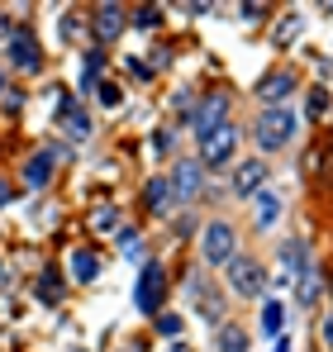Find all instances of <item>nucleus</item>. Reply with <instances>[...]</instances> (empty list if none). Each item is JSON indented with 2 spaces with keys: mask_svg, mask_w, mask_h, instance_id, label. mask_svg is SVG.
<instances>
[{
  "mask_svg": "<svg viewBox=\"0 0 333 352\" xmlns=\"http://www.w3.org/2000/svg\"><path fill=\"white\" fill-rule=\"evenodd\" d=\"M295 138V115L286 110V105H272V110H262V119H257V143L272 153V148H286Z\"/></svg>",
  "mask_w": 333,
  "mask_h": 352,
  "instance_id": "obj_1",
  "label": "nucleus"
},
{
  "mask_svg": "<svg viewBox=\"0 0 333 352\" xmlns=\"http://www.w3.org/2000/svg\"><path fill=\"white\" fill-rule=\"evenodd\" d=\"M224 124H228V96H205V100L195 105V115H191V129H195L200 143H205L210 133H219Z\"/></svg>",
  "mask_w": 333,
  "mask_h": 352,
  "instance_id": "obj_2",
  "label": "nucleus"
},
{
  "mask_svg": "<svg viewBox=\"0 0 333 352\" xmlns=\"http://www.w3.org/2000/svg\"><path fill=\"white\" fill-rule=\"evenodd\" d=\"M162 281H166V272L158 262H148L143 276H138V295H133V305H138L143 314H158V305H162Z\"/></svg>",
  "mask_w": 333,
  "mask_h": 352,
  "instance_id": "obj_3",
  "label": "nucleus"
},
{
  "mask_svg": "<svg viewBox=\"0 0 333 352\" xmlns=\"http://www.w3.org/2000/svg\"><path fill=\"white\" fill-rule=\"evenodd\" d=\"M233 143H238V129H233V124H224L219 133H210V138L200 143V162H205V167L228 162V157H233Z\"/></svg>",
  "mask_w": 333,
  "mask_h": 352,
  "instance_id": "obj_4",
  "label": "nucleus"
},
{
  "mask_svg": "<svg viewBox=\"0 0 333 352\" xmlns=\"http://www.w3.org/2000/svg\"><path fill=\"white\" fill-rule=\"evenodd\" d=\"M205 262L210 267H228L233 262V229L228 224H210L205 229Z\"/></svg>",
  "mask_w": 333,
  "mask_h": 352,
  "instance_id": "obj_5",
  "label": "nucleus"
},
{
  "mask_svg": "<svg viewBox=\"0 0 333 352\" xmlns=\"http://www.w3.org/2000/svg\"><path fill=\"white\" fill-rule=\"evenodd\" d=\"M228 286L238 295H257L267 286V272H262L257 262H228Z\"/></svg>",
  "mask_w": 333,
  "mask_h": 352,
  "instance_id": "obj_6",
  "label": "nucleus"
},
{
  "mask_svg": "<svg viewBox=\"0 0 333 352\" xmlns=\"http://www.w3.org/2000/svg\"><path fill=\"white\" fill-rule=\"evenodd\" d=\"M10 62H14V67H24V72H39L43 53H39V43H34V34H29V29H14V34H10Z\"/></svg>",
  "mask_w": 333,
  "mask_h": 352,
  "instance_id": "obj_7",
  "label": "nucleus"
},
{
  "mask_svg": "<svg viewBox=\"0 0 333 352\" xmlns=\"http://www.w3.org/2000/svg\"><path fill=\"white\" fill-rule=\"evenodd\" d=\"M171 190H176V200H191L200 190V162H181L171 172Z\"/></svg>",
  "mask_w": 333,
  "mask_h": 352,
  "instance_id": "obj_8",
  "label": "nucleus"
},
{
  "mask_svg": "<svg viewBox=\"0 0 333 352\" xmlns=\"http://www.w3.org/2000/svg\"><path fill=\"white\" fill-rule=\"evenodd\" d=\"M262 181H267V167H262V162H243V167L233 172V190H238V195H257Z\"/></svg>",
  "mask_w": 333,
  "mask_h": 352,
  "instance_id": "obj_9",
  "label": "nucleus"
},
{
  "mask_svg": "<svg viewBox=\"0 0 333 352\" xmlns=\"http://www.w3.org/2000/svg\"><path fill=\"white\" fill-rule=\"evenodd\" d=\"M119 29H124V10L119 5H100L96 10V38L110 43V38H119Z\"/></svg>",
  "mask_w": 333,
  "mask_h": 352,
  "instance_id": "obj_10",
  "label": "nucleus"
},
{
  "mask_svg": "<svg viewBox=\"0 0 333 352\" xmlns=\"http://www.w3.org/2000/svg\"><path fill=\"white\" fill-rule=\"evenodd\" d=\"M281 214V195L277 190H257V205H253V219H257V229H272Z\"/></svg>",
  "mask_w": 333,
  "mask_h": 352,
  "instance_id": "obj_11",
  "label": "nucleus"
},
{
  "mask_svg": "<svg viewBox=\"0 0 333 352\" xmlns=\"http://www.w3.org/2000/svg\"><path fill=\"white\" fill-rule=\"evenodd\" d=\"M310 262H305V243H286L281 248V286L290 281V276H300Z\"/></svg>",
  "mask_w": 333,
  "mask_h": 352,
  "instance_id": "obj_12",
  "label": "nucleus"
},
{
  "mask_svg": "<svg viewBox=\"0 0 333 352\" xmlns=\"http://www.w3.org/2000/svg\"><path fill=\"white\" fill-rule=\"evenodd\" d=\"M48 176H53V153H34L29 167H24V181L39 190V186H48Z\"/></svg>",
  "mask_w": 333,
  "mask_h": 352,
  "instance_id": "obj_13",
  "label": "nucleus"
},
{
  "mask_svg": "<svg viewBox=\"0 0 333 352\" xmlns=\"http://www.w3.org/2000/svg\"><path fill=\"white\" fill-rule=\"evenodd\" d=\"M171 200H176L171 181H166V176H153V181H148V205H153V214H166Z\"/></svg>",
  "mask_w": 333,
  "mask_h": 352,
  "instance_id": "obj_14",
  "label": "nucleus"
},
{
  "mask_svg": "<svg viewBox=\"0 0 333 352\" xmlns=\"http://www.w3.org/2000/svg\"><path fill=\"white\" fill-rule=\"evenodd\" d=\"M290 91H295V76H290V72H272V76L257 86L262 100H277V96H290Z\"/></svg>",
  "mask_w": 333,
  "mask_h": 352,
  "instance_id": "obj_15",
  "label": "nucleus"
},
{
  "mask_svg": "<svg viewBox=\"0 0 333 352\" xmlns=\"http://www.w3.org/2000/svg\"><path fill=\"white\" fill-rule=\"evenodd\" d=\"M96 272H100L96 252H91V248H76V252H72V276H76V281H96Z\"/></svg>",
  "mask_w": 333,
  "mask_h": 352,
  "instance_id": "obj_16",
  "label": "nucleus"
},
{
  "mask_svg": "<svg viewBox=\"0 0 333 352\" xmlns=\"http://www.w3.org/2000/svg\"><path fill=\"white\" fill-rule=\"evenodd\" d=\"M281 329H286V309H281V300H267L262 305V333L267 338H281Z\"/></svg>",
  "mask_w": 333,
  "mask_h": 352,
  "instance_id": "obj_17",
  "label": "nucleus"
},
{
  "mask_svg": "<svg viewBox=\"0 0 333 352\" xmlns=\"http://www.w3.org/2000/svg\"><path fill=\"white\" fill-rule=\"evenodd\" d=\"M305 110H310V119H324L333 110V96L324 91V86H314V91H310V100H305Z\"/></svg>",
  "mask_w": 333,
  "mask_h": 352,
  "instance_id": "obj_18",
  "label": "nucleus"
},
{
  "mask_svg": "<svg viewBox=\"0 0 333 352\" xmlns=\"http://www.w3.org/2000/svg\"><path fill=\"white\" fill-rule=\"evenodd\" d=\"M57 295H62V281H57V272H43V276H39V300H43V305H53Z\"/></svg>",
  "mask_w": 333,
  "mask_h": 352,
  "instance_id": "obj_19",
  "label": "nucleus"
},
{
  "mask_svg": "<svg viewBox=\"0 0 333 352\" xmlns=\"http://www.w3.org/2000/svg\"><path fill=\"white\" fill-rule=\"evenodd\" d=\"M62 119H67V133H72V138H86V133H91V119L81 115V110H67Z\"/></svg>",
  "mask_w": 333,
  "mask_h": 352,
  "instance_id": "obj_20",
  "label": "nucleus"
},
{
  "mask_svg": "<svg viewBox=\"0 0 333 352\" xmlns=\"http://www.w3.org/2000/svg\"><path fill=\"white\" fill-rule=\"evenodd\" d=\"M133 24H138V29H158V24H162V10H158V5H143V10H133Z\"/></svg>",
  "mask_w": 333,
  "mask_h": 352,
  "instance_id": "obj_21",
  "label": "nucleus"
},
{
  "mask_svg": "<svg viewBox=\"0 0 333 352\" xmlns=\"http://www.w3.org/2000/svg\"><path fill=\"white\" fill-rule=\"evenodd\" d=\"M314 291H319V276L305 267V272H300V305H314Z\"/></svg>",
  "mask_w": 333,
  "mask_h": 352,
  "instance_id": "obj_22",
  "label": "nucleus"
},
{
  "mask_svg": "<svg viewBox=\"0 0 333 352\" xmlns=\"http://www.w3.org/2000/svg\"><path fill=\"white\" fill-rule=\"evenodd\" d=\"M96 229H100V234H114V229H119V210H114V205L96 210Z\"/></svg>",
  "mask_w": 333,
  "mask_h": 352,
  "instance_id": "obj_23",
  "label": "nucleus"
},
{
  "mask_svg": "<svg viewBox=\"0 0 333 352\" xmlns=\"http://www.w3.org/2000/svg\"><path fill=\"white\" fill-rule=\"evenodd\" d=\"M158 333L162 338H176L181 333V314H158Z\"/></svg>",
  "mask_w": 333,
  "mask_h": 352,
  "instance_id": "obj_24",
  "label": "nucleus"
},
{
  "mask_svg": "<svg viewBox=\"0 0 333 352\" xmlns=\"http://www.w3.org/2000/svg\"><path fill=\"white\" fill-rule=\"evenodd\" d=\"M224 352H248V338L238 329H224Z\"/></svg>",
  "mask_w": 333,
  "mask_h": 352,
  "instance_id": "obj_25",
  "label": "nucleus"
},
{
  "mask_svg": "<svg viewBox=\"0 0 333 352\" xmlns=\"http://www.w3.org/2000/svg\"><path fill=\"white\" fill-rule=\"evenodd\" d=\"M295 34H300V19L290 14V19H286V24H281V29H277V43H290Z\"/></svg>",
  "mask_w": 333,
  "mask_h": 352,
  "instance_id": "obj_26",
  "label": "nucleus"
},
{
  "mask_svg": "<svg viewBox=\"0 0 333 352\" xmlns=\"http://www.w3.org/2000/svg\"><path fill=\"white\" fill-rule=\"evenodd\" d=\"M124 257H129V262H138V257H143V243H138L133 234H124Z\"/></svg>",
  "mask_w": 333,
  "mask_h": 352,
  "instance_id": "obj_27",
  "label": "nucleus"
},
{
  "mask_svg": "<svg viewBox=\"0 0 333 352\" xmlns=\"http://www.w3.org/2000/svg\"><path fill=\"white\" fill-rule=\"evenodd\" d=\"M100 100H105V105H119V86H110V81H100Z\"/></svg>",
  "mask_w": 333,
  "mask_h": 352,
  "instance_id": "obj_28",
  "label": "nucleus"
},
{
  "mask_svg": "<svg viewBox=\"0 0 333 352\" xmlns=\"http://www.w3.org/2000/svg\"><path fill=\"white\" fill-rule=\"evenodd\" d=\"M171 143H176V138H171V129H162V133H158V143H153V148H158V153H166V148H171Z\"/></svg>",
  "mask_w": 333,
  "mask_h": 352,
  "instance_id": "obj_29",
  "label": "nucleus"
},
{
  "mask_svg": "<svg viewBox=\"0 0 333 352\" xmlns=\"http://www.w3.org/2000/svg\"><path fill=\"white\" fill-rule=\"evenodd\" d=\"M324 343H329V348H333V319H329V324H324Z\"/></svg>",
  "mask_w": 333,
  "mask_h": 352,
  "instance_id": "obj_30",
  "label": "nucleus"
},
{
  "mask_svg": "<svg viewBox=\"0 0 333 352\" xmlns=\"http://www.w3.org/2000/svg\"><path fill=\"white\" fill-rule=\"evenodd\" d=\"M5 200H10V186H5V176H0V205H5Z\"/></svg>",
  "mask_w": 333,
  "mask_h": 352,
  "instance_id": "obj_31",
  "label": "nucleus"
},
{
  "mask_svg": "<svg viewBox=\"0 0 333 352\" xmlns=\"http://www.w3.org/2000/svg\"><path fill=\"white\" fill-rule=\"evenodd\" d=\"M0 38H10V19H0Z\"/></svg>",
  "mask_w": 333,
  "mask_h": 352,
  "instance_id": "obj_32",
  "label": "nucleus"
},
{
  "mask_svg": "<svg viewBox=\"0 0 333 352\" xmlns=\"http://www.w3.org/2000/svg\"><path fill=\"white\" fill-rule=\"evenodd\" d=\"M272 352H290V343H286V338H281V343H277V348H272Z\"/></svg>",
  "mask_w": 333,
  "mask_h": 352,
  "instance_id": "obj_33",
  "label": "nucleus"
},
{
  "mask_svg": "<svg viewBox=\"0 0 333 352\" xmlns=\"http://www.w3.org/2000/svg\"><path fill=\"white\" fill-rule=\"evenodd\" d=\"M0 91H5V76H0Z\"/></svg>",
  "mask_w": 333,
  "mask_h": 352,
  "instance_id": "obj_34",
  "label": "nucleus"
},
{
  "mask_svg": "<svg viewBox=\"0 0 333 352\" xmlns=\"http://www.w3.org/2000/svg\"><path fill=\"white\" fill-rule=\"evenodd\" d=\"M0 281H5V272H0Z\"/></svg>",
  "mask_w": 333,
  "mask_h": 352,
  "instance_id": "obj_35",
  "label": "nucleus"
},
{
  "mask_svg": "<svg viewBox=\"0 0 333 352\" xmlns=\"http://www.w3.org/2000/svg\"><path fill=\"white\" fill-rule=\"evenodd\" d=\"M72 352H81V348H72Z\"/></svg>",
  "mask_w": 333,
  "mask_h": 352,
  "instance_id": "obj_36",
  "label": "nucleus"
}]
</instances>
